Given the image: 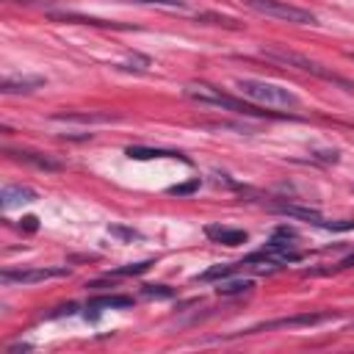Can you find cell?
<instances>
[{"label":"cell","mask_w":354,"mask_h":354,"mask_svg":"<svg viewBox=\"0 0 354 354\" xmlns=\"http://www.w3.org/2000/svg\"><path fill=\"white\" fill-rule=\"evenodd\" d=\"M205 236L216 244H225V246H241L246 244V233L244 230H233V227H222V225H210L205 227Z\"/></svg>","instance_id":"52a82bcc"},{"label":"cell","mask_w":354,"mask_h":354,"mask_svg":"<svg viewBox=\"0 0 354 354\" xmlns=\"http://www.w3.org/2000/svg\"><path fill=\"white\" fill-rule=\"evenodd\" d=\"M274 210H277V214H282V216L305 219V222H310V225H318V227H332L329 222H324V219H321V214H318V210H310V207H299V205H277Z\"/></svg>","instance_id":"9c48e42d"},{"label":"cell","mask_w":354,"mask_h":354,"mask_svg":"<svg viewBox=\"0 0 354 354\" xmlns=\"http://www.w3.org/2000/svg\"><path fill=\"white\" fill-rule=\"evenodd\" d=\"M144 296L166 299V296H172V291H169V288H164V286H147V288H144Z\"/></svg>","instance_id":"ac0fdd59"},{"label":"cell","mask_w":354,"mask_h":354,"mask_svg":"<svg viewBox=\"0 0 354 354\" xmlns=\"http://www.w3.org/2000/svg\"><path fill=\"white\" fill-rule=\"evenodd\" d=\"M332 318L329 313H302V316H291V318H274V321H263L252 329H246L244 335H255V332H271V329H299V327H316L321 321Z\"/></svg>","instance_id":"5b68a950"},{"label":"cell","mask_w":354,"mask_h":354,"mask_svg":"<svg viewBox=\"0 0 354 354\" xmlns=\"http://www.w3.org/2000/svg\"><path fill=\"white\" fill-rule=\"evenodd\" d=\"M64 274L66 268H25V271H3L0 279H3V286H34V282H45Z\"/></svg>","instance_id":"8992f818"},{"label":"cell","mask_w":354,"mask_h":354,"mask_svg":"<svg viewBox=\"0 0 354 354\" xmlns=\"http://www.w3.org/2000/svg\"><path fill=\"white\" fill-rule=\"evenodd\" d=\"M111 233H114V236H122V238H138V233H133V230H119V227H111Z\"/></svg>","instance_id":"ffe728a7"},{"label":"cell","mask_w":354,"mask_h":354,"mask_svg":"<svg viewBox=\"0 0 354 354\" xmlns=\"http://www.w3.org/2000/svg\"><path fill=\"white\" fill-rule=\"evenodd\" d=\"M45 86V78H6L3 84H0V92L3 94H17V92H36V89H42Z\"/></svg>","instance_id":"30bf717a"},{"label":"cell","mask_w":354,"mask_h":354,"mask_svg":"<svg viewBox=\"0 0 354 354\" xmlns=\"http://www.w3.org/2000/svg\"><path fill=\"white\" fill-rule=\"evenodd\" d=\"M116 3H136V6H164V9H186V0H116Z\"/></svg>","instance_id":"5bb4252c"},{"label":"cell","mask_w":354,"mask_h":354,"mask_svg":"<svg viewBox=\"0 0 354 354\" xmlns=\"http://www.w3.org/2000/svg\"><path fill=\"white\" fill-rule=\"evenodd\" d=\"M0 199H3V207H6V210H12V207H17V205L34 202V199H36V191L28 188V186H14V183H9V186H3V194H0Z\"/></svg>","instance_id":"ba28073f"},{"label":"cell","mask_w":354,"mask_h":354,"mask_svg":"<svg viewBox=\"0 0 354 354\" xmlns=\"http://www.w3.org/2000/svg\"><path fill=\"white\" fill-rule=\"evenodd\" d=\"M252 288V279H236V282H222V286L216 288L219 296H233V294H244Z\"/></svg>","instance_id":"4fadbf2b"},{"label":"cell","mask_w":354,"mask_h":354,"mask_svg":"<svg viewBox=\"0 0 354 354\" xmlns=\"http://www.w3.org/2000/svg\"><path fill=\"white\" fill-rule=\"evenodd\" d=\"M260 53H263L266 58H271V61H279V64H286V66H294V69H299V73H307V75H313V78H318V81L335 84V86H340V89H346V92L354 89V84H351L349 78L332 73L329 66H324V64H318V61H313V58H307V55H302V53H294V50H286V47H274V45H271V47H263Z\"/></svg>","instance_id":"6da1fadb"},{"label":"cell","mask_w":354,"mask_h":354,"mask_svg":"<svg viewBox=\"0 0 354 354\" xmlns=\"http://www.w3.org/2000/svg\"><path fill=\"white\" fill-rule=\"evenodd\" d=\"M9 155H14L17 161H25V164H34V166H39V169H47V172H58V169H61V164H55V161H50V158H45V155H39V153L9 150Z\"/></svg>","instance_id":"8fae6325"},{"label":"cell","mask_w":354,"mask_h":354,"mask_svg":"<svg viewBox=\"0 0 354 354\" xmlns=\"http://www.w3.org/2000/svg\"><path fill=\"white\" fill-rule=\"evenodd\" d=\"M23 222H25L28 230H36V219H34V216H28V219H23Z\"/></svg>","instance_id":"44dd1931"},{"label":"cell","mask_w":354,"mask_h":354,"mask_svg":"<svg viewBox=\"0 0 354 354\" xmlns=\"http://www.w3.org/2000/svg\"><path fill=\"white\" fill-rule=\"evenodd\" d=\"M127 155L133 161H150V158H183L180 153H172V150H150V147H130ZM186 161V158H183Z\"/></svg>","instance_id":"7c38bea8"},{"label":"cell","mask_w":354,"mask_h":354,"mask_svg":"<svg viewBox=\"0 0 354 354\" xmlns=\"http://www.w3.org/2000/svg\"><path fill=\"white\" fill-rule=\"evenodd\" d=\"M186 97H191L197 103H205V105H219V108H227V111H236V114H263V111H257V108H252V105H246L236 97H227V94L216 92L214 86H188Z\"/></svg>","instance_id":"277c9868"},{"label":"cell","mask_w":354,"mask_h":354,"mask_svg":"<svg viewBox=\"0 0 354 354\" xmlns=\"http://www.w3.org/2000/svg\"><path fill=\"white\" fill-rule=\"evenodd\" d=\"M130 305H133L130 296H105V299L92 302V307H130Z\"/></svg>","instance_id":"2e32d148"},{"label":"cell","mask_w":354,"mask_h":354,"mask_svg":"<svg viewBox=\"0 0 354 354\" xmlns=\"http://www.w3.org/2000/svg\"><path fill=\"white\" fill-rule=\"evenodd\" d=\"M244 3L257 12V14H266V17H274V20H286V23H294V25H313L316 17L305 9H296L286 0H244Z\"/></svg>","instance_id":"3957f363"},{"label":"cell","mask_w":354,"mask_h":354,"mask_svg":"<svg viewBox=\"0 0 354 354\" xmlns=\"http://www.w3.org/2000/svg\"><path fill=\"white\" fill-rule=\"evenodd\" d=\"M236 89L257 105H268V108H296L299 105V97L288 86H279V84H268V81H257V78H238Z\"/></svg>","instance_id":"7a4b0ae2"},{"label":"cell","mask_w":354,"mask_h":354,"mask_svg":"<svg viewBox=\"0 0 354 354\" xmlns=\"http://www.w3.org/2000/svg\"><path fill=\"white\" fill-rule=\"evenodd\" d=\"M233 271H238V266H216V268H210V271L199 274L197 279H202V282H210V279H219V277H230Z\"/></svg>","instance_id":"9a60e30c"},{"label":"cell","mask_w":354,"mask_h":354,"mask_svg":"<svg viewBox=\"0 0 354 354\" xmlns=\"http://www.w3.org/2000/svg\"><path fill=\"white\" fill-rule=\"evenodd\" d=\"M150 266H153L150 260H144V263H133V266H122V268L114 271V277H136V274H144Z\"/></svg>","instance_id":"e0dca14e"},{"label":"cell","mask_w":354,"mask_h":354,"mask_svg":"<svg viewBox=\"0 0 354 354\" xmlns=\"http://www.w3.org/2000/svg\"><path fill=\"white\" fill-rule=\"evenodd\" d=\"M194 188H199V180L186 183V186H175V188H172V194H188V191H194Z\"/></svg>","instance_id":"d6986e66"}]
</instances>
